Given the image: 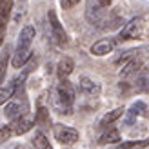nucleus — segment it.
Instances as JSON below:
<instances>
[{
  "label": "nucleus",
  "mask_w": 149,
  "mask_h": 149,
  "mask_svg": "<svg viewBox=\"0 0 149 149\" xmlns=\"http://www.w3.org/2000/svg\"><path fill=\"white\" fill-rule=\"evenodd\" d=\"M15 91H17V78L11 80V82H2L0 84V106L11 100Z\"/></svg>",
  "instance_id": "13"
},
{
  "label": "nucleus",
  "mask_w": 149,
  "mask_h": 149,
  "mask_svg": "<svg viewBox=\"0 0 149 149\" xmlns=\"http://www.w3.org/2000/svg\"><path fill=\"white\" fill-rule=\"evenodd\" d=\"M86 18L89 24H100L104 22L106 18V11H104V7L98 6V4H87V9H86Z\"/></svg>",
  "instance_id": "11"
},
{
  "label": "nucleus",
  "mask_w": 149,
  "mask_h": 149,
  "mask_svg": "<svg viewBox=\"0 0 149 149\" xmlns=\"http://www.w3.org/2000/svg\"><path fill=\"white\" fill-rule=\"evenodd\" d=\"M78 86H80V91L86 93V95H93V96H96V95L100 93V84H98L96 80L89 78V77H82Z\"/></svg>",
  "instance_id": "14"
},
{
  "label": "nucleus",
  "mask_w": 149,
  "mask_h": 149,
  "mask_svg": "<svg viewBox=\"0 0 149 149\" xmlns=\"http://www.w3.org/2000/svg\"><path fill=\"white\" fill-rule=\"evenodd\" d=\"M47 18H49V26H51V31H53V38L58 46H65L68 44V35H65L64 27L60 24V20L56 18V13L53 9H49L47 13Z\"/></svg>",
  "instance_id": "6"
},
{
  "label": "nucleus",
  "mask_w": 149,
  "mask_h": 149,
  "mask_svg": "<svg viewBox=\"0 0 149 149\" xmlns=\"http://www.w3.org/2000/svg\"><path fill=\"white\" fill-rule=\"evenodd\" d=\"M11 11H13V0H0V46L4 44L6 26L11 17Z\"/></svg>",
  "instance_id": "8"
},
{
  "label": "nucleus",
  "mask_w": 149,
  "mask_h": 149,
  "mask_svg": "<svg viewBox=\"0 0 149 149\" xmlns=\"http://www.w3.org/2000/svg\"><path fill=\"white\" fill-rule=\"evenodd\" d=\"M115 46H116V40L115 38H102V40L95 42L93 46H91V53L95 56H104V55L111 53V51L115 49Z\"/></svg>",
  "instance_id": "10"
},
{
  "label": "nucleus",
  "mask_w": 149,
  "mask_h": 149,
  "mask_svg": "<svg viewBox=\"0 0 149 149\" xmlns=\"http://www.w3.org/2000/svg\"><path fill=\"white\" fill-rule=\"evenodd\" d=\"M33 125H35V118L26 113V115H22L18 118H15V120H11L9 127L13 131V135H24V133H27Z\"/></svg>",
  "instance_id": "7"
},
{
  "label": "nucleus",
  "mask_w": 149,
  "mask_h": 149,
  "mask_svg": "<svg viewBox=\"0 0 149 149\" xmlns=\"http://www.w3.org/2000/svg\"><path fill=\"white\" fill-rule=\"evenodd\" d=\"M125 113V109L124 107H116V109H113V111H109V113H106L102 116V120H100V127H107V125H111L115 120H118V118H120L122 115Z\"/></svg>",
  "instance_id": "17"
},
{
  "label": "nucleus",
  "mask_w": 149,
  "mask_h": 149,
  "mask_svg": "<svg viewBox=\"0 0 149 149\" xmlns=\"http://www.w3.org/2000/svg\"><path fill=\"white\" fill-rule=\"evenodd\" d=\"M96 2H98V6H102V7H107V6H111L113 0H96Z\"/></svg>",
  "instance_id": "24"
},
{
  "label": "nucleus",
  "mask_w": 149,
  "mask_h": 149,
  "mask_svg": "<svg viewBox=\"0 0 149 149\" xmlns=\"http://www.w3.org/2000/svg\"><path fill=\"white\" fill-rule=\"evenodd\" d=\"M53 135L62 146H71L78 140V131L73 127H68V125H62V124H56L53 127Z\"/></svg>",
  "instance_id": "5"
},
{
  "label": "nucleus",
  "mask_w": 149,
  "mask_h": 149,
  "mask_svg": "<svg viewBox=\"0 0 149 149\" xmlns=\"http://www.w3.org/2000/svg\"><path fill=\"white\" fill-rule=\"evenodd\" d=\"M17 149H22V147H17Z\"/></svg>",
  "instance_id": "25"
},
{
  "label": "nucleus",
  "mask_w": 149,
  "mask_h": 149,
  "mask_svg": "<svg viewBox=\"0 0 149 149\" xmlns=\"http://www.w3.org/2000/svg\"><path fill=\"white\" fill-rule=\"evenodd\" d=\"M120 131H118L116 127H109L104 135L98 138V144L100 146H106V144H118L120 142Z\"/></svg>",
  "instance_id": "15"
},
{
  "label": "nucleus",
  "mask_w": 149,
  "mask_h": 149,
  "mask_svg": "<svg viewBox=\"0 0 149 149\" xmlns=\"http://www.w3.org/2000/svg\"><path fill=\"white\" fill-rule=\"evenodd\" d=\"M144 18L142 17H135L131 18L127 24L122 27L120 35H118V38L120 40H133V38H140V36L144 35Z\"/></svg>",
  "instance_id": "4"
},
{
  "label": "nucleus",
  "mask_w": 149,
  "mask_h": 149,
  "mask_svg": "<svg viewBox=\"0 0 149 149\" xmlns=\"http://www.w3.org/2000/svg\"><path fill=\"white\" fill-rule=\"evenodd\" d=\"M13 135V131L9 125H4V127H0V144H4L6 140H9V136Z\"/></svg>",
  "instance_id": "22"
},
{
  "label": "nucleus",
  "mask_w": 149,
  "mask_h": 149,
  "mask_svg": "<svg viewBox=\"0 0 149 149\" xmlns=\"http://www.w3.org/2000/svg\"><path fill=\"white\" fill-rule=\"evenodd\" d=\"M35 38V27L33 26H24L18 35V44H17V51L11 58V65L13 68H24L26 62L31 58V44Z\"/></svg>",
  "instance_id": "1"
},
{
  "label": "nucleus",
  "mask_w": 149,
  "mask_h": 149,
  "mask_svg": "<svg viewBox=\"0 0 149 149\" xmlns=\"http://www.w3.org/2000/svg\"><path fill=\"white\" fill-rule=\"evenodd\" d=\"M146 111H147L146 102H142V100L135 102V104H133V106H131L127 111H125V120H124V124H125V125H133L138 116L146 115Z\"/></svg>",
  "instance_id": "9"
},
{
  "label": "nucleus",
  "mask_w": 149,
  "mask_h": 149,
  "mask_svg": "<svg viewBox=\"0 0 149 149\" xmlns=\"http://www.w3.org/2000/svg\"><path fill=\"white\" fill-rule=\"evenodd\" d=\"M80 0H60V6L62 9H73L74 6H78Z\"/></svg>",
  "instance_id": "23"
},
{
  "label": "nucleus",
  "mask_w": 149,
  "mask_h": 149,
  "mask_svg": "<svg viewBox=\"0 0 149 149\" xmlns=\"http://www.w3.org/2000/svg\"><path fill=\"white\" fill-rule=\"evenodd\" d=\"M149 146V140H131V142H122L116 144L115 149H142Z\"/></svg>",
  "instance_id": "19"
},
{
  "label": "nucleus",
  "mask_w": 149,
  "mask_h": 149,
  "mask_svg": "<svg viewBox=\"0 0 149 149\" xmlns=\"http://www.w3.org/2000/svg\"><path fill=\"white\" fill-rule=\"evenodd\" d=\"M73 104H74V86L68 78H60L53 95V106L58 113L69 115L73 109Z\"/></svg>",
  "instance_id": "2"
},
{
  "label": "nucleus",
  "mask_w": 149,
  "mask_h": 149,
  "mask_svg": "<svg viewBox=\"0 0 149 149\" xmlns=\"http://www.w3.org/2000/svg\"><path fill=\"white\" fill-rule=\"evenodd\" d=\"M142 64H144V60L140 56H136V55H133L131 56V60L129 62H125L124 64V68L120 69V77H129V74H135L136 71H140L142 69Z\"/></svg>",
  "instance_id": "12"
},
{
  "label": "nucleus",
  "mask_w": 149,
  "mask_h": 149,
  "mask_svg": "<svg viewBox=\"0 0 149 149\" xmlns=\"http://www.w3.org/2000/svg\"><path fill=\"white\" fill-rule=\"evenodd\" d=\"M73 69H74V60L73 58H69V56H64L60 62H58V77L60 78H68L69 74L73 73Z\"/></svg>",
  "instance_id": "16"
},
{
  "label": "nucleus",
  "mask_w": 149,
  "mask_h": 149,
  "mask_svg": "<svg viewBox=\"0 0 149 149\" xmlns=\"http://www.w3.org/2000/svg\"><path fill=\"white\" fill-rule=\"evenodd\" d=\"M9 53H11V49L7 46L2 53H0V84H2V80L6 78V68H7V62H9Z\"/></svg>",
  "instance_id": "21"
},
{
  "label": "nucleus",
  "mask_w": 149,
  "mask_h": 149,
  "mask_svg": "<svg viewBox=\"0 0 149 149\" xmlns=\"http://www.w3.org/2000/svg\"><path fill=\"white\" fill-rule=\"evenodd\" d=\"M29 111V104H27V98H26V95L20 91H15L13 95V98L6 104V109H4V115L7 120H15V118H18L22 115H26Z\"/></svg>",
  "instance_id": "3"
},
{
  "label": "nucleus",
  "mask_w": 149,
  "mask_h": 149,
  "mask_svg": "<svg viewBox=\"0 0 149 149\" xmlns=\"http://www.w3.org/2000/svg\"><path fill=\"white\" fill-rule=\"evenodd\" d=\"M35 124L42 125V127H46V125H51V118H49V111L46 107H38L35 113Z\"/></svg>",
  "instance_id": "18"
},
{
  "label": "nucleus",
  "mask_w": 149,
  "mask_h": 149,
  "mask_svg": "<svg viewBox=\"0 0 149 149\" xmlns=\"http://www.w3.org/2000/svg\"><path fill=\"white\" fill-rule=\"evenodd\" d=\"M33 144H35V149H53V146L49 144L47 136L44 135L42 131H38V133L35 135V138H33Z\"/></svg>",
  "instance_id": "20"
}]
</instances>
